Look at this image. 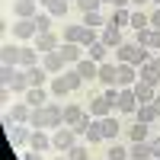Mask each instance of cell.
Masks as SVG:
<instances>
[{"label": "cell", "mask_w": 160, "mask_h": 160, "mask_svg": "<svg viewBox=\"0 0 160 160\" xmlns=\"http://www.w3.org/2000/svg\"><path fill=\"white\" fill-rule=\"evenodd\" d=\"M148 58H151V55H148V48H141L138 42H122V45L115 48V61L135 64V68H138V64H144Z\"/></svg>", "instance_id": "obj_1"}, {"label": "cell", "mask_w": 160, "mask_h": 160, "mask_svg": "<svg viewBox=\"0 0 160 160\" xmlns=\"http://www.w3.org/2000/svg\"><path fill=\"white\" fill-rule=\"evenodd\" d=\"M77 144V131L71 128V125H61V128H55V135H51V148L55 151H61V154H68L71 148Z\"/></svg>", "instance_id": "obj_2"}, {"label": "cell", "mask_w": 160, "mask_h": 160, "mask_svg": "<svg viewBox=\"0 0 160 160\" xmlns=\"http://www.w3.org/2000/svg\"><path fill=\"white\" fill-rule=\"evenodd\" d=\"M7 135H10V144L13 148H26L29 144V138H32V125H26V122H13L10 128H7Z\"/></svg>", "instance_id": "obj_3"}, {"label": "cell", "mask_w": 160, "mask_h": 160, "mask_svg": "<svg viewBox=\"0 0 160 160\" xmlns=\"http://www.w3.org/2000/svg\"><path fill=\"white\" fill-rule=\"evenodd\" d=\"M115 109H118V112H135V109H138V96H135V90H131V87H118V102H115Z\"/></svg>", "instance_id": "obj_4"}, {"label": "cell", "mask_w": 160, "mask_h": 160, "mask_svg": "<svg viewBox=\"0 0 160 160\" xmlns=\"http://www.w3.org/2000/svg\"><path fill=\"white\" fill-rule=\"evenodd\" d=\"M58 51H61V58L68 61V64L83 61V45H80V42H61V45H58Z\"/></svg>", "instance_id": "obj_5"}, {"label": "cell", "mask_w": 160, "mask_h": 160, "mask_svg": "<svg viewBox=\"0 0 160 160\" xmlns=\"http://www.w3.org/2000/svg\"><path fill=\"white\" fill-rule=\"evenodd\" d=\"M42 68L48 74H64V71H68V61L61 58V51H48V55L42 58Z\"/></svg>", "instance_id": "obj_6"}, {"label": "cell", "mask_w": 160, "mask_h": 160, "mask_svg": "<svg viewBox=\"0 0 160 160\" xmlns=\"http://www.w3.org/2000/svg\"><path fill=\"white\" fill-rule=\"evenodd\" d=\"M112 109H115V106H112L109 99H106L102 93L90 99V115H93V118H106V115H112Z\"/></svg>", "instance_id": "obj_7"}, {"label": "cell", "mask_w": 160, "mask_h": 160, "mask_svg": "<svg viewBox=\"0 0 160 160\" xmlns=\"http://www.w3.org/2000/svg\"><path fill=\"white\" fill-rule=\"evenodd\" d=\"M99 83H106V87H118V64H112V61H102L99 64Z\"/></svg>", "instance_id": "obj_8"}, {"label": "cell", "mask_w": 160, "mask_h": 160, "mask_svg": "<svg viewBox=\"0 0 160 160\" xmlns=\"http://www.w3.org/2000/svg\"><path fill=\"white\" fill-rule=\"evenodd\" d=\"M38 0H16L13 3V13H16V19H35L38 16Z\"/></svg>", "instance_id": "obj_9"}, {"label": "cell", "mask_w": 160, "mask_h": 160, "mask_svg": "<svg viewBox=\"0 0 160 160\" xmlns=\"http://www.w3.org/2000/svg\"><path fill=\"white\" fill-rule=\"evenodd\" d=\"M13 35L16 38H35L38 35V26H35V19H16V26H13Z\"/></svg>", "instance_id": "obj_10"}, {"label": "cell", "mask_w": 160, "mask_h": 160, "mask_svg": "<svg viewBox=\"0 0 160 160\" xmlns=\"http://www.w3.org/2000/svg\"><path fill=\"white\" fill-rule=\"evenodd\" d=\"M135 83H138V68L118 61V87H135Z\"/></svg>", "instance_id": "obj_11"}, {"label": "cell", "mask_w": 160, "mask_h": 160, "mask_svg": "<svg viewBox=\"0 0 160 160\" xmlns=\"http://www.w3.org/2000/svg\"><path fill=\"white\" fill-rule=\"evenodd\" d=\"M29 148H32V151H38V154H45V151H51V138L45 135V128H32V138H29Z\"/></svg>", "instance_id": "obj_12"}, {"label": "cell", "mask_w": 160, "mask_h": 160, "mask_svg": "<svg viewBox=\"0 0 160 160\" xmlns=\"http://www.w3.org/2000/svg\"><path fill=\"white\" fill-rule=\"evenodd\" d=\"M29 115H32V106L29 102H16V106H13V109H10V115H7V125H13V122H29Z\"/></svg>", "instance_id": "obj_13"}, {"label": "cell", "mask_w": 160, "mask_h": 160, "mask_svg": "<svg viewBox=\"0 0 160 160\" xmlns=\"http://www.w3.org/2000/svg\"><path fill=\"white\" fill-rule=\"evenodd\" d=\"M35 48L42 51V55L58 51V35H55V32H38V35H35Z\"/></svg>", "instance_id": "obj_14"}, {"label": "cell", "mask_w": 160, "mask_h": 160, "mask_svg": "<svg viewBox=\"0 0 160 160\" xmlns=\"http://www.w3.org/2000/svg\"><path fill=\"white\" fill-rule=\"evenodd\" d=\"M74 68H77V74L83 77V80H96V77H99V64L93 61V58H83V61H77Z\"/></svg>", "instance_id": "obj_15"}, {"label": "cell", "mask_w": 160, "mask_h": 160, "mask_svg": "<svg viewBox=\"0 0 160 160\" xmlns=\"http://www.w3.org/2000/svg\"><path fill=\"white\" fill-rule=\"evenodd\" d=\"M26 102H29L32 109L48 106V90H45V87H29V90H26Z\"/></svg>", "instance_id": "obj_16"}, {"label": "cell", "mask_w": 160, "mask_h": 160, "mask_svg": "<svg viewBox=\"0 0 160 160\" xmlns=\"http://www.w3.org/2000/svg\"><path fill=\"white\" fill-rule=\"evenodd\" d=\"M135 96H138V106H144V102H154V96H157V87H151V83H144V80H138L135 87Z\"/></svg>", "instance_id": "obj_17"}, {"label": "cell", "mask_w": 160, "mask_h": 160, "mask_svg": "<svg viewBox=\"0 0 160 160\" xmlns=\"http://www.w3.org/2000/svg\"><path fill=\"white\" fill-rule=\"evenodd\" d=\"M151 141H135L128 148V160H151Z\"/></svg>", "instance_id": "obj_18"}, {"label": "cell", "mask_w": 160, "mask_h": 160, "mask_svg": "<svg viewBox=\"0 0 160 160\" xmlns=\"http://www.w3.org/2000/svg\"><path fill=\"white\" fill-rule=\"evenodd\" d=\"M102 42L109 45V48H118L125 42L122 38V29H118V26H112V22H106V29H102Z\"/></svg>", "instance_id": "obj_19"}, {"label": "cell", "mask_w": 160, "mask_h": 160, "mask_svg": "<svg viewBox=\"0 0 160 160\" xmlns=\"http://www.w3.org/2000/svg\"><path fill=\"white\" fill-rule=\"evenodd\" d=\"M38 55H42V51H38V48H29V45H22V48H19V68H22V71L35 68Z\"/></svg>", "instance_id": "obj_20"}, {"label": "cell", "mask_w": 160, "mask_h": 160, "mask_svg": "<svg viewBox=\"0 0 160 160\" xmlns=\"http://www.w3.org/2000/svg\"><path fill=\"white\" fill-rule=\"evenodd\" d=\"M99 128H102V138H106V141H115V138H118V131H122V125H118L112 115L99 118Z\"/></svg>", "instance_id": "obj_21"}, {"label": "cell", "mask_w": 160, "mask_h": 160, "mask_svg": "<svg viewBox=\"0 0 160 160\" xmlns=\"http://www.w3.org/2000/svg\"><path fill=\"white\" fill-rule=\"evenodd\" d=\"M138 80H144V83H151V87H157V83H160V74H157V68L151 64V58L141 64V71H138Z\"/></svg>", "instance_id": "obj_22"}, {"label": "cell", "mask_w": 160, "mask_h": 160, "mask_svg": "<svg viewBox=\"0 0 160 160\" xmlns=\"http://www.w3.org/2000/svg\"><path fill=\"white\" fill-rule=\"evenodd\" d=\"M135 112H138V122H144V125H154L157 118H160V115H157V109H154V102H144V106H138Z\"/></svg>", "instance_id": "obj_23"}, {"label": "cell", "mask_w": 160, "mask_h": 160, "mask_svg": "<svg viewBox=\"0 0 160 160\" xmlns=\"http://www.w3.org/2000/svg\"><path fill=\"white\" fill-rule=\"evenodd\" d=\"M45 109H48V128H61L64 125V109L58 102H48Z\"/></svg>", "instance_id": "obj_24"}, {"label": "cell", "mask_w": 160, "mask_h": 160, "mask_svg": "<svg viewBox=\"0 0 160 160\" xmlns=\"http://www.w3.org/2000/svg\"><path fill=\"white\" fill-rule=\"evenodd\" d=\"M106 55H109V45H106L102 38H99V42H93V45L87 48V58H93L96 64H102V61H106Z\"/></svg>", "instance_id": "obj_25"}, {"label": "cell", "mask_w": 160, "mask_h": 160, "mask_svg": "<svg viewBox=\"0 0 160 160\" xmlns=\"http://www.w3.org/2000/svg\"><path fill=\"white\" fill-rule=\"evenodd\" d=\"M26 77H29V83H32V87H45L48 71L42 68V64H35V68H29V71H26Z\"/></svg>", "instance_id": "obj_26"}, {"label": "cell", "mask_w": 160, "mask_h": 160, "mask_svg": "<svg viewBox=\"0 0 160 160\" xmlns=\"http://www.w3.org/2000/svg\"><path fill=\"white\" fill-rule=\"evenodd\" d=\"M29 125H32V128H48V109H45V106L32 109V115H29Z\"/></svg>", "instance_id": "obj_27"}, {"label": "cell", "mask_w": 160, "mask_h": 160, "mask_svg": "<svg viewBox=\"0 0 160 160\" xmlns=\"http://www.w3.org/2000/svg\"><path fill=\"white\" fill-rule=\"evenodd\" d=\"M83 115H87V112L80 109V106H64V125H71V128H74Z\"/></svg>", "instance_id": "obj_28"}, {"label": "cell", "mask_w": 160, "mask_h": 160, "mask_svg": "<svg viewBox=\"0 0 160 160\" xmlns=\"http://www.w3.org/2000/svg\"><path fill=\"white\" fill-rule=\"evenodd\" d=\"M148 128H151V125H144V122H135V125L128 128V141H131V144H135V141H148Z\"/></svg>", "instance_id": "obj_29"}, {"label": "cell", "mask_w": 160, "mask_h": 160, "mask_svg": "<svg viewBox=\"0 0 160 160\" xmlns=\"http://www.w3.org/2000/svg\"><path fill=\"white\" fill-rule=\"evenodd\" d=\"M109 19L102 16V10H93V13H83V26L87 29H96V26H106Z\"/></svg>", "instance_id": "obj_30"}, {"label": "cell", "mask_w": 160, "mask_h": 160, "mask_svg": "<svg viewBox=\"0 0 160 160\" xmlns=\"http://www.w3.org/2000/svg\"><path fill=\"white\" fill-rule=\"evenodd\" d=\"M83 138H87V144H99V141H106V138H102V128H99V118H96V122H90V128L83 131Z\"/></svg>", "instance_id": "obj_31"}, {"label": "cell", "mask_w": 160, "mask_h": 160, "mask_svg": "<svg viewBox=\"0 0 160 160\" xmlns=\"http://www.w3.org/2000/svg\"><path fill=\"white\" fill-rule=\"evenodd\" d=\"M128 26H131L135 32H138V29H151V16H148V13H141V10H135V13H131V22H128Z\"/></svg>", "instance_id": "obj_32"}, {"label": "cell", "mask_w": 160, "mask_h": 160, "mask_svg": "<svg viewBox=\"0 0 160 160\" xmlns=\"http://www.w3.org/2000/svg\"><path fill=\"white\" fill-rule=\"evenodd\" d=\"M51 93H55V96H64V93H71L68 77H64V74H55V77H51Z\"/></svg>", "instance_id": "obj_33"}, {"label": "cell", "mask_w": 160, "mask_h": 160, "mask_svg": "<svg viewBox=\"0 0 160 160\" xmlns=\"http://www.w3.org/2000/svg\"><path fill=\"white\" fill-rule=\"evenodd\" d=\"M0 58H3V64H13V68H16L19 64V45H3Z\"/></svg>", "instance_id": "obj_34"}, {"label": "cell", "mask_w": 160, "mask_h": 160, "mask_svg": "<svg viewBox=\"0 0 160 160\" xmlns=\"http://www.w3.org/2000/svg\"><path fill=\"white\" fill-rule=\"evenodd\" d=\"M109 22L122 29V26H128V22H131V13H128L125 7H115V13H112V19H109Z\"/></svg>", "instance_id": "obj_35"}, {"label": "cell", "mask_w": 160, "mask_h": 160, "mask_svg": "<svg viewBox=\"0 0 160 160\" xmlns=\"http://www.w3.org/2000/svg\"><path fill=\"white\" fill-rule=\"evenodd\" d=\"M64 77H68V87H71V93L83 87V77L77 74V68H68V71H64Z\"/></svg>", "instance_id": "obj_36"}, {"label": "cell", "mask_w": 160, "mask_h": 160, "mask_svg": "<svg viewBox=\"0 0 160 160\" xmlns=\"http://www.w3.org/2000/svg\"><path fill=\"white\" fill-rule=\"evenodd\" d=\"M83 32H87V26H68L64 29V42H80Z\"/></svg>", "instance_id": "obj_37"}, {"label": "cell", "mask_w": 160, "mask_h": 160, "mask_svg": "<svg viewBox=\"0 0 160 160\" xmlns=\"http://www.w3.org/2000/svg\"><path fill=\"white\" fill-rule=\"evenodd\" d=\"M51 19H55L51 13H38V16H35V26H38V32H51Z\"/></svg>", "instance_id": "obj_38"}, {"label": "cell", "mask_w": 160, "mask_h": 160, "mask_svg": "<svg viewBox=\"0 0 160 160\" xmlns=\"http://www.w3.org/2000/svg\"><path fill=\"white\" fill-rule=\"evenodd\" d=\"M68 7H71V0H55V3L48 7V13H51V16H64V13H68Z\"/></svg>", "instance_id": "obj_39"}, {"label": "cell", "mask_w": 160, "mask_h": 160, "mask_svg": "<svg viewBox=\"0 0 160 160\" xmlns=\"http://www.w3.org/2000/svg\"><path fill=\"white\" fill-rule=\"evenodd\" d=\"M99 3H102V0H77L74 7H77L80 13H93V10H99Z\"/></svg>", "instance_id": "obj_40"}, {"label": "cell", "mask_w": 160, "mask_h": 160, "mask_svg": "<svg viewBox=\"0 0 160 160\" xmlns=\"http://www.w3.org/2000/svg\"><path fill=\"white\" fill-rule=\"evenodd\" d=\"M68 157H71V160H87V157H90V154H87V144H74V148L68 151Z\"/></svg>", "instance_id": "obj_41"}, {"label": "cell", "mask_w": 160, "mask_h": 160, "mask_svg": "<svg viewBox=\"0 0 160 160\" xmlns=\"http://www.w3.org/2000/svg\"><path fill=\"white\" fill-rule=\"evenodd\" d=\"M109 160H128V148H122V144H112V148H109Z\"/></svg>", "instance_id": "obj_42"}, {"label": "cell", "mask_w": 160, "mask_h": 160, "mask_svg": "<svg viewBox=\"0 0 160 160\" xmlns=\"http://www.w3.org/2000/svg\"><path fill=\"white\" fill-rule=\"evenodd\" d=\"M148 48L160 51V29H151V38H148Z\"/></svg>", "instance_id": "obj_43"}, {"label": "cell", "mask_w": 160, "mask_h": 160, "mask_svg": "<svg viewBox=\"0 0 160 160\" xmlns=\"http://www.w3.org/2000/svg\"><path fill=\"white\" fill-rule=\"evenodd\" d=\"M93 42H99V38H96V32H93V29H87V32H83V38H80V45H83V48H90Z\"/></svg>", "instance_id": "obj_44"}, {"label": "cell", "mask_w": 160, "mask_h": 160, "mask_svg": "<svg viewBox=\"0 0 160 160\" xmlns=\"http://www.w3.org/2000/svg\"><path fill=\"white\" fill-rule=\"evenodd\" d=\"M135 35H138V38H135V42H138L141 48H148V38H151V29H138Z\"/></svg>", "instance_id": "obj_45"}, {"label": "cell", "mask_w": 160, "mask_h": 160, "mask_svg": "<svg viewBox=\"0 0 160 160\" xmlns=\"http://www.w3.org/2000/svg\"><path fill=\"white\" fill-rule=\"evenodd\" d=\"M87 128H90V118L83 115V118H80V122L74 125V131H77V135H83V131H87Z\"/></svg>", "instance_id": "obj_46"}, {"label": "cell", "mask_w": 160, "mask_h": 160, "mask_svg": "<svg viewBox=\"0 0 160 160\" xmlns=\"http://www.w3.org/2000/svg\"><path fill=\"white\" fill-rule=\"evenodd\" d=\"M151 29H160V7L151 13Z\"/></svg>", "instance_id": "obj_47"}, {"label": "cell", "mask_w": 160, "mask_h": 160, "mask_svg": "<svg viewBox=\"0 0 160 160\" xmlns=\"http://www.w3.org/2000/svg\"><path fill=\"white\" fill-rule=\"evenodd\" d=\"M151 154H154V157H160V135L151 141Z\"/></svg>", "instance_id": "obj_48"}, {"label": "cell", "mask_w": 160, "mask_h": 160, "mask_svg": "<svg viewBox=\"0 0 160 160\" xmlns=\"http://www.w3.org/2000/svg\"><path fill=\"white\" fill-rule=\"evenodd\" d=\"M22 160H42V154H38V151H29V154H22Z\"/></svg>", "instance_id": "obj_49"}, {"label": "cell", "mask_w": 160, "mask_h": 160, "mask_svg": "<svg viewBox=\"0 0 160 160\" xmlns=\"http://www.w3.org/2000/svg\"><path fill=\"white\" fill-rule=\"evenodd\" d=\"M112 3H115V7H128L131 0H112Z\"/></svg>", "instance_id": "obj_50"}, {"label": "cell", "mask_w": 160, "mask_h": 160, "mask_svg": "<svg viewBox=\"0 0 160 160\" xmlns=\"http://www.w3.org/2000/svg\"><path fill=\"white\" fill-rule=\"evenodd\" d=\"M151 64H154V68H157V74H160V58H151Z\"/></svg>", "instance_id": "obj_51"}, {"label": "cell", "mask_w": 160, "mask_h": 160, "mask_svg": "<svg viewBox=\"0 0 160 160\" xmlns=\"http://www.w3.org/2000/svg\"><path fill=\"white\" fill-rule=\"evenodd\" d=\"M154 109H157V115H160V96H154Z\"/></svg>", "instance_id": "obj_52"}, {"label": "cell", "mask_w": 160, "mask_h": 160, "mask_svg": "<svg viewBox=\"0 0 160 160\" xmlns=\"http://www.w3.org/2000/svg\"><path fill=\"white\" fill-rule=\"evenodd\" d=\"M38 3H45V7H51V3H55V0H38Z\"/></svg>", "instance_id": "obj_53"}, {"label": "cell", "mask_w": 160, "mask_h": 160, "mask_svg": "<svg viewBox=\"0 0 160 160\" xmlns=\"http://www.w3.org/2000/svg\"><path fill=\"white\" fill-rule=\"evenodd\" d=\"M131 3H135V7H141V3H148V0H131Z\"/></svg>", "instance_id": "obj_54"}, {"label": "cell", "mask_w": 160, "mask_h": 160, "mask_svg": "<svg viewBox=\"0 0 160 160\" xmlns=\"http://www.w3.org/2000/svg\"><path fill=\"white\" fill-rule=\"evenodd\" d=\"M55 160H71V157H64V154H61V157H55Z\"/></svg>", "instance_id": "obj_55"}, {"label": "cell", "mask_w": 160, "mask_h": 160, "mask_svg": "<svg viewBox=\"0 0 160 160\" xmlns=\"http://www.w3.org/2000/svg\"><path fill=\"white\" fill-rule=\"evenodd\" d=\"M157 131H160V118H157Z\"/></svg>", "instance_id": "obj_56"}, {"label": "cell", "mask_w": 160, "mask_h": 160, "mask_svg": "<svg viewBox=\"0 0 160 160\" xmlns=\"http://www.w3.org/2000/svg\"><path fill=\"white\" fill-rule=\"evenodd\" d=\"M102 3H112V0H102Z\"/></svg>", "instance_id": "obj_57"}, {"label": "cell", "mask_w": 160, "mask_h": 160, "mask_svg": "<svg viewBox=\"0 0 160 160\" xmlns=\"http://www.w3.org/2000/svg\"><path fill=\"white\" fill-rule=\"evenodd\" d=\"M154 3H160V0H154Z\"/></svg>", "instance_id": "obj_58"}, {"label": "cell", "mask_w": 160, "mask_h": 160, "mask_svg": "<svg viewBox=\"0 0 160 160\" xmlns=\"http://www.w3.org/2000/svg\"><path fill=\"white\" fill-rule=\"evenodd\" d=\"M154 160H160V157H154Z\"/></svg>", "instance_id": "obj_59"}, {"label": "cell", "mask_w": 160, "mask_h": 160, "mask_svg": "<svg viewBox=\"0 0 160 160\" xmlns=\"http://www.w3.org/2000/svg\"><path fill=\"white\" fill-rule=\"evenodd\" d=\"M74 3H77V0H74Z\"/></svg>", "instance_id": "obj_60"}]
</instances>
